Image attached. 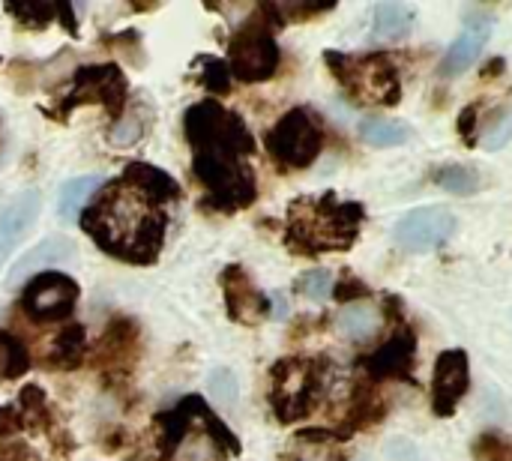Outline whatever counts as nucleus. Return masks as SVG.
Returning a JSON list of instances; mask_svg holds the SVG:
<instances>
[{
  "instance_id": "f257e3e1",
  "label": "nucleus",
  "mask_w": 512,
  "mask_h": 461,
  "mask_svg": "<svg viewBox=\"0 0 512 461\" xmlns=\"http://www.w3.org/2000/svg\"><path fill=\"white\" fill-rule=\"evenodd\" d=\"M93 198H96L93 207H87L81 216L84 234H90L99 249H105L108 255L126 264L135 267L153 264L162 252L165 225H168L162 207L147 201L123 180L105 183Z\"/></svg>"
},
{
  "instance_id": "f03ea898",
  "label": "nucleus",
  "mask_w": 512,
  "mask_h": 461,
  "mask_svg": "<svg viewBox=\"0 0 512 461\" xmlns=\"http://www.w3.org/2000/svg\"><path fill=\"white\" fill-rule=\"evenodd\" d=\"M366 210L357 201H339L336 192L318 198H297L288 207L285 243L291 252L318 258L327 252H345L357 243Z\"/></svg>"
},
{
  "instance_id": "7ed1b4c3",
  "label": "nucleus",
  "mask_w": 512,
  "mask_h": 461,
  "mask_svg": "<svg viewBox=\"0 0 512 461\" xmlns=\"http://www.w3.org/2000/svg\"><path fill=\"white\" fill-rule=\"evenodd\" d=\"M327 369L330 363L324 357H312V360L288 357L270 369V378H273L270 405L279 423L288 426L315 411L327 387Z\"/></svg>"
},
{
  "instance_id": "20e7f679",
  "label": "nucleus",
  "mask_w": 512,
  "mask_h": 461,
  "mask_svg": "<svg viewBox=\"0 0 512 461\" xmlns=\"http://www.w3.org/2000/svg\"><path fill=\"white\" fill-rule=\"evenodd\" d=\"M324 60L333 69L336 81L345 87V93L354 96L357 102L384 105V108H390V105L399 102L402 81H399V69L390 60V54L375 51V54L351 57V54L327 51Z\"/></svg>"
},
{
  "instance_id": "39448f33",
  "label": "nucleus",
  "mask_w": 512,
  "mask_h": 461,
  "mask_svg": "<svg viewBox=\"0 0 512 461\" xmlns=\"http://www.w3.org/2000/svg\"><path fill=\"white\" fill-rule=\"evenodd\" d=\"M186 138L195 153H213L243 159L255 153V138L240 114L228 111L216 99H201L186 111Z\"/></svg>"
},
{
  "instance_id": "423d86ee",
  "label": "nucleus",
  "mask_w": 512,
  "mask_h": 461,
  "mask_svg": "<svg viewBox=\"0 0 512 461\" xmlns=\"http://www.w3.org/2000/svg\"><path fill=\"white\" fill-rule=\"evenodd\" d=\"M279 63H282V51L273 36V21L267 18L264 6H258L255 15L243 21L228 42L231 75L246 84H258V81L273 78Z\"/></svg>"
},
{
  "instance_id": "0eeeda50",
  "label": "nucleus",
  "mask_w": 512,
  "mask_h": 461,
  "mask_svg": "<svg viewBox=\"0 0 512 461\" xmlns=\"http://www.w3.org/2000/svg\"><path fill=\"white\" fill-rule=\"evenodd\" d=\"M267 153L288 171H300L309 168L324 147V132L321 123L315 120L312 111L306 108H291L288 114H282L276 120V126L267 132L264 138Z\"/></svg>"
},
{
  "instance_id": "6e6552de",
  "label": "nucleus",
  "mask_w": 512,
  "mask_h": 461,
  "mask_svg": "<svg viewBox=\"0 0 512 461\" xmlns=\"http://www.w3.org/2000/svg\"><path fill=\"white\" fill-rule=\"evenodd\" d=\"M126 90H129V84H126V75H123V69L117 63L81 66L72 75V90L60 102L57 117H66L69 108L99 102L108 111V117H114V123H117L123 117V108H126Z\"/></svg>"
},
{
  "instance_id": "1a4fd4ad",
  "label": "nucleus",
  "mask_w": 512,
  "mask_h": 461,
  "mask_svg": "<svg viewBox=\"0 0 512 461\" xmlns=\"http://www.w3.org/2000/svg\"><path fill=\"white\" fill-rule=\"evenodd\" d=\"M78 294H81V288L72 276L48 270V273L33 276L24 285L18 306L36 324H57V321H66L72 315Z\"/></svg>"
},
{
  "instance_id": "9d476101",
  "label": "nucleus",
  "mask_w": 512,
  "mask_h": 461,
  "mask_svg": "<svg viewBox=\"0 0 512 461\" xmlns=\"http://www.w3.org/2000/svg\"><path fill=\"white\" fill-rule=\"evenodd\" d=\"M456 234V216L447 207H420L402 216L393 228V240L405 252H432Z\"/></svg>"
},
{
  "instance_id": "9b49d317",
  "label": "nucleus",
  "mask_w": 512,
  "mask_h": 461,
  "mask_svg": "<svg viewBox=\"0 0 512 461\" xmlns=\"http://www.w3.org/2000/svg\"><path fill=\"white\" fill-rule=\"evenodd\" d=\"M471 387V363L462 348L444 351L435 363L432 375V411L438 417H453L459 402L468 396Z\"/></svg>"
},
{
  "instance_id": "f8f14e48",
  "label": "nucleus",
  "mask_w": 512,
  "mask_h": 461,
  "mask_svg": "<svg viewBox=\"0 0 512 461\" xmlns=\"http://www.w3.org/2000/svg\"><path fill=\"white\" fill-rule=\"evenodd\" d=\"M417 363V336L411 327H396L393 336L369 357H363V369L378 378V381H408L414 384L411 378V369Z\"/></svg>"
},
{
  "instance_id": "ddd939ff",
  "label": "nucleus",
  "mask_w": 512,
  "mask_h": 461,
  "mask_svg": "<svg viewBox=\"0 0 512 461\" xmlns=\"http://www.w3.org/2000/svg\"><path fill=\"white\" fill-rule=\"evenodd\" d=\"M72 258H78V246H75L72 240H66V237H45V240H39L30 252H24V255L9 267V273H6V288L15 291V288H21V282L27 285L33 276L48 273L54 264H66V261H72Z\"/></svg>"
},
{
  "instance_id": "4468645a",
  "label": "nucleus",
  "mask_w": 512,
  "mask_h": 461,
  "mask_svg": "<svg viewBox=\"0 0 512 461\" xmlns=\"http://www.w3.org/2000/svg\"><path fill=\"white\" fill-rule=\"evenodd\" d=\"M222 291L231 321L237 324H258L270 312V300L252 285L246 270L240 264H231L222 270Z\"/></svg>"
},
{
  "instance_id": "2eb2a0df",
  "label": "nucleus",
  "mask_w": 512,
  "mask_h": 461,
  "mask_svg": "<svg viewBox=\"0 0 512 461\" xmlns=\"http://www.w3.org/2000/svg\"><path fill=\"white\" fill-rule=\"evenodd\" d=\"M39 207H42V195L36 189L18 192L12 201H6L0 207V267L9 261V255L21 243V237L36 225Z\"/></svg>"
},
{
  "instance_id": "dca6fc26",
  "label": "nucleus",
  "mask_w": 512,
  "mask_h": 461,
  "mask_svg": "<svg viewBox=\"0 0 512 461\" xmlns=\"http://www.w3.org/2000/svg\"><path fill=\"white\" fill-rule=\"evenodd\" d=\"M489 36H492V18L489 15H471L465 21L462 33L456 36V42L447 48V54L441 60V75L456 78V75L468 72L477 63V57L483 54Z\"/></svg>"
},
{
  "instance_id": "f3484780",
  "label": "nucleus",
  "mask_w": 512,
  "mask_h": 461,
  "mask_svg": "<svg viewBox=\"0 0 512 461\" xmlns=\"http://www.w3.org/2000/svg\"><path fill=\"white\" fill-rule=\"evenodd\" d=\"M126 186H132L135 192H141L147 201H153L156 207L168 204V201H177L180 198V183L174 177H168L162 168L156 165H147V162H132L126 165L123 177H120Z\"/></svg>"
},
{
  "instance_id": "a211bd4d",
  "label": "nucleus",
  "mask_w": 512,
  "mask_h": 461,
  "mask_svg": "<svg viewBox=\"0 0 512 461\" xmlns=\"http://www.w3.org/2000/svg\"><path fill=\"white\" fill-rule=\"evenodd\" d=\"M384 414H387V402L378 396V390L372 387V384H360L357 390H354V399H351V408H348V417H345V429H342V435H354V432H360V429H366V426H375V423H381L384 420Z\"/></svg>"
},
{
  "instance_id": "6ab92c4d",
  "label": "nucleus",
  "mask_w": 512,
  "mask_h": 461,
  "mask_svg": "<svg viewBox=\"0 0 512 461\" xmlns=\"http://www.w3.org/2000/svg\"><path fill=\"white\" fill-rule=\"evenodd\" d=\"M102 186H105V180H102L99 174H84V177L66 180V183L60 186V192H57V219H60L63 225L75 222L78 213H81V207H84V201L93 198Z\"/></svg>"
},
{
  "instance_id": "aec40b11",
  "label": "nucleus",
  "mask_w": 512,
  "mask_h": 461,
  "mask_svg": "<svg viewBox=\"0 0 512 461\" xmlns=\"http://www.w3.org/2000/svg\"><path fill=\"white\" fill-rule=\"evenodd\" d=\"M414 30V9L399 0H387L375 6V39L399 42Z\"/></svg>"
},
{
  "instance_id": "412c9836",
  "label": "nucleus",
  "mask_w": 512,
  "mask_h": 461,
  "mask_svg": "<svg viewBox=\"0 0 512 461\" xmlns=\"http://www.w3.org/2000/svg\"><path fill=\"white\" fill-rule=\"evenodd\" d=\"M84 357H87V330L81 324H66L51 342L48 363L54 369H78Z\"/></svg>"
},
{
  "instance_id": "4be33fe9",
  "label": "nucleus",
  "mask_w": 512,
  "mask_h": 461,
  "mask_svg": "<svg viewBox=\"0 0 512 461\" xmlns=\"http://www.w3.org/2000/svg\"><path fill=\"white\" fill-rule=\"evenodd\" d=\"M381 324H384V315L375 306H351L348 303L336 318L339 333L351 342H369L372 336H378Z\"/></svg>"
},
{
  "instance_id": "5701e85b",
  "label": "nucleus",
  "mask_w": 512,
  "mask_h": 461,
  "mask_svg": "<svg viewBox=\"0 0 512 461\" xmlns=\"http://www.w3.org/2000/svg\"><path fill=\"white\" fill-rule=\"evenodd\" d=\"M135 342H138V327H135V321H129V318H114V321L108 324L102 342H99V357H102V363H114V360L132 354Z\"/></svg>"
},
{
  "instance_id": "b1692460",
  "label": "nucleus",
  "mask_w": 512,
  "mask_h": 461,
  "mask_svg": "<svg viewBox=\"0 0 512 461\" xmlns=\"http://www.w3.org/2000/svg\"><path fill=\"white\" fill-rule=\"evenodd\" d=\"M357 132L369 147H399L411 138V126L396 123V120H381V117L363 120Z\"/></svg>"
},
{
  "instance_id": "393cba45",
  "label": "nucleus",
  "mask_w": 512,
  "mask_h": 461,
  "mask_svg": "<svg viewBox=\"0 0 512 461\" xmlns=\"http://www.w3.org/2000/svg\"><path fill=\"white\" fill-rule=\"evenodd\" d=\"M195 66L201 72H195V81L210 93V96H225L234 84V75H231V66L228 60H219V57H198Z\"/></svg>"
},
{
  "instance_id": "a878e982",
  "label": "nucleus",
  "mask_w": 512,
  "mask_h": 461,
  "mask_svg": "<svg viewBox=\"0 0 512 461\" xmlns=\"http://www.w3.org/2000/svg\"><path fill=\"white\" fill-rule=\"evenodd\" d=\"M201 426H204V432L210 435V441H213V447H216V453H222V459H231V456H240V441H237V435L207 408V402H201L198 405V417H195Z\"/></svg>"
},
{
  "instance_id": "bb28decb",
  "label": "nucleus",
  "mask_w": 512,
  "mask_h": 461,
  "mask_svg": "<svg viewBox=\"0 0 512 461\" xmlns=\"http://www.w3.org/2000/svg\"><path fill=\"white\" fill-rule=\"evenodd\" d=\"M432 183H438V186H444L447 192H456V195H471V192L480 189V174L471 165H438L432 171Z\"/></svg>"
},
{
  "instance_id": "cd10ccee",
  "label": "nucleus",
  "mask_w": 512,
  "mask_h": 461,
  "mask_svg": "<svg viewBox=\"0 0 512 461\" xmlns=\"http://www.w3.org/2000/svg\"><path fill=\"white\" fill-rule=\"evenodd\" d=\"M27 369H30V354H27L24 342L15 339L12 333H0V378L15 381Z\"/></svg>"
},
{
  "instance_id": "c85d7f7f",
  "label": "nucleus",
  "mask_w": 512,
  "mask_h": 461,
  "mask_svg": "<svg viewBox=\"0 0 512 461\" xmlns=\"http://www.w3.org/2000/svg\"><path fill=\"white\" fill-rule=\"evenodd\" d=\"M300 444H312V453H300L294 461H348L339 450H327L336 441H348V435L342 432H324V429H309L297 435Z\"/></svg>"
},
{
  "instance_id": "c756f323",
  "label": "nucleus",
  "mask_w": 512,
  "mask_h": 461,
  "mask_svg": "<svg viewBox=\"0 0 512 461\" xmlns=\"http://www.w3.org/2000/svg\"><path fill=\"white\" fill-rule=\"evenodd\" d=\"M6 12L15 15V21L27 30H42L48 27L54 18H57V3H36V0H27V3H6Z\"/></svg>"
},
{
  "instance_id": "7c9ffc66",
  "label": "nucleus",
  "mask_w": 512,
  "mask_h": 461,
  "mask_svg": "<svg viewBox=\"0 0 512 461\" xmlns=\"http://www.w3.org/2000/svg\"><path fill=\"white\" fill-rule=\"evenodd\" d=\"M297 291L312 300V303H324L330 294H333V276L324 270V267H315V270H306L300 279H297Z\"/></svg>"
},
{
  "instance_id": "2f4dec72",
  "label": "nucleus",
  "mask_w": 512,
  "mask_h": 461,
  "mask_svg": "<svg viewBox=\"0 0 512 461\" xmlns=\"http://www.w3.org/2000/svg\"><path fill=\"white\" fill-rule=\"evenodd\" d=\"M207 384H210V393H213L216 405H225V408H228V405L237 402V378H234L231 369H216V372H210Z\"/></svg>"
},
{
  "instance_id": "473e14b6",
  "label": "nucleus",
  "mask_w": 512,
  "mask_h": 461,
  "mask_svg": "<svg viewBox=\"0 0 512 461\" xmlns=\"http://www.w3.org/2000/svg\"><path fill=\"white\" fill-rule=\"evenodd\" d=\"M141 135H144V120H141L138 114H123V117L114 123V129H111V144H114V147H129V144H135Z\"/></svg>"
},
{
  "instance_id": "72a5a7b5",
  "label": "nucleus",
  "mask_w": 512,
  "mask_h": 461,
  "mask_svg": "<svg viewBox=\"0 0 512 461\" xmlns=\"http://www.w3.org/2000/svg\"><path fill=\"white\" fill-rule=\"evenodd\" d=\"M18 402H21V414H24V420L48 411V405H45V390H42V387H36V384H24V390H21Z\"/></svg>"
},
{
  "instance_id": "f704fd0d",
  "label": "nucleus",
  "mask_w": 512,
  "mask_h": 461,
  "mask_svg": "<svg viewBox=\"0 0 512 461\" xmlns=\"http://www.w3.org/2000/svg\"><path fill=\"white\" fill-rule=\"evenodd\" d=\"M512 138V114L504 111L498 120H492V129L486 135V150H501L504 144H510Z\"/></svg>"
},
{
  "instance_id": "c9c22d12",
  "label": "nucleus",
  "mask_w": 512,
  "mask_h": 461,
  "mask_svg": "<svg viewBox=\"0 0 512 461\" xmlns=\"http://www.w3.org/2000/svg\"><path fill=\"white\" fill-rule=\"evenodd\" d=\"M480 108L477 105H468L462 114H459V135L468 147H474L480 141Z\"/></svg>"
},
{
  "instance_id": "e433bc0d",
  "label": "nucleus",
  "mask_w": 512,
  "mask_h": 461,
  "mask_svg": "<svg viewBox=\"0 0 512 461\" xmlns=\"http://www.w3.org/2000/svg\"><path fill=\"white\" fill-rule=\"evenodd\" d=\"M21 426H24V414L18 408H12V405H3L0 408V438L15 435Z\"/></svg>"
},
{
  "instance_id": "4c0bfd02",
  "label": "nucleus",
  "mask_w": 512,
  "mask_h": 461,
  "mask_svg": "<svg viewBox=\"0 0 512 461\" xmlns=\"http://www.w3.org/2000/svg\"><path fill=\"white\" fill-rule=\"evenodd\" d=\"M333 297L339 303H345V300H354V297H369V288L363 282H357V279H345V282L333 285Z\"/></svg>"
},
{
  "instance_id": "58836bf2",
  "label": "nucleus",
  "mask_w": 512,
  "mask_h": 461,
  "mask_svg": "<svg viewBox=\"0 0 512 461\" xmlns=\"http://www.w3.org/2000/svg\"><path fill=\"white\" fill-rule=\"evenodd\" d=\"M57 18H60V24L75 36L78 33V27H75V15H72V6L69 3H57Z\"/></svg>"
}]
</instances>
